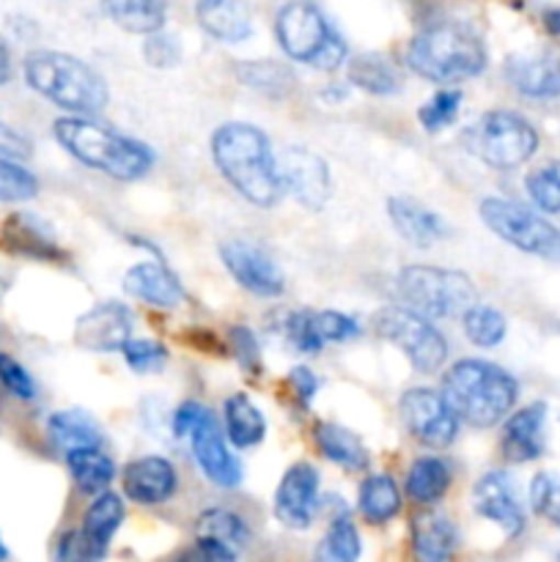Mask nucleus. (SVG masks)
Returning a JSON list of instances; mask_svg holds the SVG:
<instances>
[{"mask_svg":"<svg viewBox=\"0 0 560 562\" xmlns=\"http://www.w3.org/2000/svg\"><path fill=\"white\" fill-rule=\"evenodd\" d=\"M231 338H234L236 357L245 362L247 371H261V366H258V346H256V338H253L250 329L236 327L234 333H231Z\"/></svg>","mask_w":560,"mask_h":562,"instance_id":"603ef678","label":"nucleus"},{"mask_svg":"<svg viewBox=\"0 0 560 562\" xmlns=\"http://www.w3.org/2000/svg\"><path fill=\"white\" fill-rule=\"evenodd\" d=\"M38 192L36 176L22 168L20 159H11L0 154V201L20 203L31 201Z\"/></svg>","mask_w":560,"mask_h":562,"instance_id":"ea45409f","label":"nucleus"},{"mask_svg":"<svg viewBox=\"0 0 560 562\" xmlns=\"http://www.w3.org/2000/svg\"><path fill=\"white\" fill-rule=\"evenodd\" d=\"M143 55L152 66H173L181 58V47L173 36H163V33H148L146 44H143Z\"/></svg>","mask_w":560,"mask_h":562,"instance_id":"8fccbe9b","label":"nucleus"},{"mask_svg":"<svg viewBox=\"0 0 560 562\" xmlns=\"http://www.w3.org/2000/svg\"><path fill=\"white\" fill-rule=\"evenodd\" d=\"M173 562H236V552L209 538H195V543L179 552Z\"/></svg>","mask_w":560,"mask_h":562,"instance_id":"09e8293b","label":"nucleus"},{"mask_svg":"<svg viewBox=\"0 0 560 562\" xmlns=\"http://www.w3.org/2000/svg\"><path fill=\"white\" fill-rule=\"evenodd\" d=\"M505 77L511 88L527 99H555L560 97V55L558 53H530L514 55L505 64Z\"/></svg>","mask_w":560,"mask_h":562,"instance_id":"aec40b11","label":"nucleus"},{"mask_svg":"<svg viewBox=\"0 0 560 562\" xmlns=\"http://www.w3.org/2000/svg\"><path fill=\"white\" fill-rule=\"evenodd\" d=\"M357 508L371 525H384L401 510V492L390 475H368L357 494Z\"/></svg>","mask_w":560,"mask_h":562,"instance_id":"2f4dec72","label":"nucleus"},{"mask_svg":"<svg viewBox=\"0 0 560 562\" xmlns=\"http://www.w3.org/2000/svg\"><path fill=\"white\" fill-rule=\"evenodd\" d=\"M110 20L130 33H157L165 25V0H99Z\"/></svg>","mask_w":560,"mask_h":562,"instance_id":"c85d7f7f","label":"nucleus"},{"mask_svg":"<svg viewBox=\"0 0 560 562\" xmlns=\"http://www.w3.org/2000/svg\"><path fill=\"white\" fill-rule=\"evenodd\" d=\"M401 302L406 311L423 318L464 316L467 307L478 302L475 285L464 272L443 267H404L395 280Z\"/></svg>","mask_w":560,"mask_h":562,"instance_id":"0eeeda50","label":"nucleus"},{"mask_svg":"<svg viewBox=\"0 0 560 562\" xmlns=\"http://www.w3.org/2000/svg\"><path fill=\"white\" fill-rule=\"evenodd\" d=\"M176 467L163 456H143L130 461L121 475L124 494L137 505H163L176 492Z\"/></svg>","mask_w":560,"mask_h":562,"instance_id":"a211bd4d","label":"nucleus"},{"mask_svg":"<svg viewBox=\"0 0 560 562\" xmlns=\"http://www.w3.org/2000/svg\"><path fill=\"white\" fill-rule=\"evenodd\" d=\"M373 333L404 351L412 368L421 373H434L448 360V344H445L443 333L428 318L417 316L406 307H382L373 316Z\"/></svg>","mask_w":560,"mask_h":562,"instance_id":"9d476101","label":"nucleus"},{"mask_svg":"<svg viewBox=\"0 0 560 562\" xmlns=\"http://www.w3.org/2000/svg\"><path fill=\"white\" fill-rule=\"evenodd\" d=\"M124 291L135 300L157 307H173L184 300V289H181L179 278L163 261L135 263L124 274Z\"/></svg>","mask_w":560,"mask_h":562,"instance_id":"b1692460","label":"nucleus"},{"mask_svg":"<svg viewBox=\"0 0 560 562\" xmlns=\"http://www.w3.org/2000/svg\"><path fill=\"white\" fill-rule=\"evenodd\" d=\"M324 562H357L362 554V541L357 527L351 525L349 516H335L333 525H329L327 536L322 538V547H318Z\"/></svg>","mask_w":560,"mask_h":562,"instance_id":"4c0bfd02","label":"nucleus"},{"mask_svg":"<svg viewBox=\"0 0 560 562\" xmlns=\"http://www.w3.org/2000/svg\"><path fill=\"white\" fill-rule=\"evenodd\" d=\"M527 195L541 212L560 214V159L530 170L525 179Z\"/></svg>","mask_w":560,"mask_h":562,"instance_id":"58836bf2","label":"nucleus"},{"mask_svg":"<svg viewBox=\"0 0 560 562\" xmlns=\"http://www.w3.org/2000/svg\"><path fill=\"white\" fill-rule=\"evenodd\" d=\"M318 508V472L307 461H296L280 477L275 492V516L289 530H305L311 527Z\"/></svg>","mask_w":560,"mask_h":562,"instance_id":"4468645a","label":"nucleus"},{"mask_svg":"<svg viewBox=\"0 0 560 562\" xmlns=\"http://www.w3.org/2000/svg\"><path fill=\"white\" fill-rule=\"evenodd\" d=\"M53 132L55 140L77 162L102 170L110 179H143L154 165V154L146 143L121 135V132L97 124V121L86 119V115H66V119H58Z\"/></svg>","mask_w":560,"mask_h":562,"instance_id":"f03ea898","label":"nucleus"},{"mask_svg":"<svg viewBox=\"0 0 560 562\" xmlns=\"http://www.w3.org/2000/svg\"><path fill=\"white\" fill-rule=\"evenodd\" d=\"M313 318H316L318 338L324 344H344V340H351L360 335V324L338 311H313Z\"/></svg>","mask_w":560,"mask_h":562,"instance_id":"49530a36","label":"nucleus"},{"mask_svg":"<svg viewBox=\"0 0 560 562\" xmlns=\"http://www.w3.org/2000/svg\"><path fill=\"white\" fill-rule=\"evenodd\" d=\"M220 258L231 278L256 296H278L283 291V274L272 258L245 239H228L220 245Z\"/></svg>","mask_w":560,"mask_h":562,"instance_id":"2eb2a0df","label":"nucleus"},{"mask_svg":"<svg viewBox=\"0 0 560 562\" xmlns=\"http://www.w3.org/2000/svg\"><path fill=\"white\" fill-rule=\"evenodd\" d=\"M544 428H547V406L544 404L522 406L519 412H514L505 420L503 437H500V450H503L505 461L527 464V461L541 459L544 448H547Z\"/></svg>","mask_w":560,"mask_h":562,"instance_id":"6ab92c4d","label":"nucleus"},{"mask_svg":"<svg viewBox=\"0 0 560 562\" xmlns=\"http://www.w3.org/2000/svg\"><path fill=\"white\" fill-rule=\"evenodd\" d=\"M195 538H209V541H217L223 543V547L239 552V549H245L247 541H250V527H247V521L242 519L239 514H234V510L212 508L206 510V514L198 516Z\"/></svg>","mask_w":560,"mask_h":562,"instance_id":"72a5a7b5","label":"nucleus"},{"mask_svg":"<svg viewBox=\"0 0 560 562\" xmlns=\"http://www.w3.org/2000/svg\"><path fill=\"white\" fill-rule=\"evenodd\" d=\"M289 384L302 404H311V398L316 395V390H318V379L313 376V371H307V368H302V366L294 368V371L289 373Z\"/></svg>","mask_w":560,"mask_h":562,"instance_id":"5fc2aeb1","label":"nucleus"},{"mask_svg":"<svg viewBox=\"0 0 560 562\" xmlns=\"http://www.w3.org/2000/svg\"><path fill=\"white\" fill-rule=\"evenodd\" d=\"M5 560H9V547H5L3 538H0V562H5Z\"/></svg>","mask_w":560,"mask_h":562,"instance_id":"13d9d810","label":"nucleus"},{"mask_svg":"<svg viewBox=\"0 0 560 562\" xmlns=\"http://www.w3.org/2000/svg\"><path fill=\"white\" fill-rule=\"evenodd\" d=\"M25 80L33 91L75 115H91L108 104V86L86 60L55 49H36L25 58Z\"/></svg>","mask_w":560,"mask_h":562,"instance_id":"20e7f679","label":"nucleus"},{"mask_svg":"<svg viewBox=\"0 0 560 562\" xmlns=\"http://www.w3.org/2000/svg\"><path fill=\"white\" fill-rule=\"evenodd\" d=\"M461 108V91L456 88H445V91L434 93L421 110H417V121L426 132H443L445 126H450L459 115Z\"/></svg>","mask_w":560,"mask_h":562,"instance_id":"a19ab883","label":"nucleus"},{"mask_svg":"<svg viewBox=\"0 0 560 562\" xmlns=\"http://www.w3.org/2000/svg\"><path fill=\"white\" fill-rule=\"evenodd\" d=\"M121 355H124L126 366L137 373H148V371H159V368L168 362V349L157 340H126L121 346Z\"/></svg>","mask_w":560,"mask_h":562,"instance_id":"a18cd8bd","label":"nucleus"},{"mask_svg":"<svg viewBox=\"0 0 560 562\" xmlns=\"http://www.w3.org/2000/svg\"><path fill=\"white\" fill-rule=\"evenodd\" d=\"M544 27H547L552 36H560V9L544 11Z\"/></svg>","mask_w":560,"mask_h":562,"instance_id":"4d7b16f0","label":"nucleus"},{"mask_svg":"<svg viewBox=\"0 0 560 562\" xmlns=\"http://www.w3.org/2000/svg\"><path fill=\"white\" fill-rule=\"evenodd\" d=\"M450 481H453V472H450L448 461L439 456H423V459L412 461L410 472H406V494L421 505L439 503L450 488Z\"/></svg>","mask_w":560,"mask_h":562,"instance_id":"bb28decb","label":"nucleus"},{"mask_svg":"<svg viewBox=\"0 0 560 562\" xmlns=\"http://www.w3.org/2000/svg\"><path fill=\"white\" fill-rule=\"evenodd\" d=\"M472 508L481 519L492 521L508 538H516L525 530V510H522L516 483L508 472L492 470L472 486Z\"/></svg>","mask_w":560,"mask_h":562,"instance_id":"ddd939ff","label":"nucleus"},{"mask_svg":"<svg viewBox=\"0 0 560 562\" xmlns=\"http://www.w3.org/2000/svg\"><path fill=\"white\" fill-rule=\"evenodd\" d=\"M104 552L99 543H93L86 536V530H69L58 538L55 543V562H102Z\"/></svg>","mask_w":560,"mask_h":562,"instance_id":"c03bdc74","label":"nucleus"},{"mask_svg":"<svg viewBox=\"0 0 560 562\" xmlns=\"http://www.w3.org/2000/svg\"><path fill=\"white\" fill-rule=\"evenodd\" d=\"M132 335V313L121 302H99L77 318L75 340L88 351H121Z\"/></svg>","mask_w":560,"mask_h":562,"instance_id":"f3484780","label":"nucleus"},{"mask_svg":"<svg viewBox=\"0 0 560 562\" xmlns=\"http://www.w3.org/2000/svg\"><path fill=\"white\" fill-rule=\"evenodd\" d=\"M3 247L16 252V256L42 258V261H60V256H64L58 250V245L49 236H44L38 231V225L33 220H27L25 214H14L3 225Z\"/></svg>","mask_w":560,"mask_h":562,"instance_id":"c756f323","label":"nucleus"},{"mask_svg":"<svg viewBox=\"0 0 560 562\" xmlns=\"http://www.w3.org/2000/svg\"><path fill=\"white\" fill-rule=\"evenodd\" d=\"M278 176L280 187L302 203L305 209H318L327 203L329 198V170L318 154L307 151V148H285L278 157Z\"/></svg>","mask_w":560,"mask_h":562,"instance_id":"f8f14e48","label":"nucleus"},{"mask_svg":"<svg viewBox=\"0 0 560 562\" xmlns=\"http://www.w3.org/2000/svg\"><path fill=\"white\" fill-rule=\"evenodd\" d=\"M212 159L231 187L256 206H272L280 198L278 157L267 135L253 124H223L212 135Z\"/></svg>","mask_w":560,"mask_h":562,"instance_id":"f257e3e1","label":"nucleus"},{"mask_svg":"<svg viewBox=\"0 0 560 562\" xmlns=\"http://www.w3.org/2000/svg\"><path fill=\"white\" fill-rule=\"evenodd\" d=\"M0 382H3V387L9 390L11 395H16V398H36V384H33L31 373H27L14 357L0 355Z\"/></svg>","mask_w":560,"mask_h":562,"instance_id":"de8ad7c7","label":"nucleus"},{"mask_svg":"<svg viewBox=\"0 0 560 562\" xmlns=\"http://www.w3.org/2000/svg\"><path fill=\"white\" fill-rule=\"evenodd\" d=\"M278 44L289 58L318 71H335L346 60V42L311 0H291L275 20Z\"/></svg>","mask_w":560,"mask_h":562,"instance_id":"423d86ee","label":"nucleus"},{"mask_svg":"<svg viewBox=\"0 0 560 562\" xmlns=\"http://www.w3.org/2000/svg\"><path fill=\"white\" fill-rule=\"evenodd\" d=\"M121 521H124V503H121V497L113 492H102L97 499H93L91 508H88L86 521H82V530H86V536L91 538L93 543L108 549L110 541H113L115 530L121 527Z\"/></svg>","mask_w":560,"mask_h":562,"instance_id":"f704fd0d","label":"nucleus"},{"mask_svg":"<svg viewBox=\"0 0 560 562\" xmlns=\"http://www.w3.org/2000/svg\"><path fill=\"white\" fill-rule=\"evenodd\" d=\"M388 217L393 223V228L399 231V236L404 241L415 247H432L434 241L445 239L448 228H445L443 217L437 212H432L428 206H423L421 201L406 195H393L388 201Z\"/></svg>","mask_w":560,"mask_h":562,"instance_id":"4be33fe9","label":"nucleus"},{"mask_svg":"<svg viewBox=\"0 0 560 562\" xmlns=\"http://www.w3.org/2000/svg\"><path fill=\"white\" fill-rule=\"evenodd\" d=\"M225 434L234 448H253L267 434L261 409L247 395L239 393L225 401Z\"/></svg>","mask_w":560,"mask_h":562,"instance_id":"7c9ffc66","label":"nucleus"},{"mask_svg":"<svg viewBox=\"0 0 560 562\" xmlns=\"http://www.w3.org/2000/svg\"><path fill=\"white\" fill-rule=\"evenodd\" d=\"M349 82L360 91L373 93V97H388L401 88V75L390 58L379 53H362L349 60Z\"/></svg>","mask_w":560,"mask_h":562,"instance_id":"cd10ccee","label":"nucleus"},{"mask_svg":"<svg viewBox=\"0 0 560 562\" xmlns=\"http://www.w3.org/2000/svg\"><path fill=\"white\" fill-rule=\"evenodd\" d=\"M66 467H69L71 477L82 494H102L115 477V464L110 461V456L102 453V448L66 453Z\"/></svg>","mask_w":560,"mask_h":562,"instance_id":"473e14b6","label":"nucleus"},{"mask_svg":"<svg viewBox=\"0 0 560 562\" xmlns=\"http://www.w3.org/2000/svg\"><path fill=\"white\" fill-rule=\"evenodd\" d=\"M313 437H316V445L318 450H322L324 459H329L333 464L344 467V470L349 472L368 470L371 456H368L362 439L357 437V434H351L349 428L335 426V423H318Z\"/></svg>","mask_w":560,"mask_h":562,"instance_id":"a878e982","label":"nucleus"},{"mask_svg":"<svg viewBox=\"0 0 560 562\" xmlns=\"http://www.w3.org/2000/svg\"><path fill=\"white\" fill-rule=\"evenodd\" d=\"M203 412H206V406L198 404V401H187V404H181L179 409L173 412V434L179 439H187L190 437V431L195 428V423L201 420Z\"/></svg>","mask_w":560,"mask_h":562,"instance_id":"864d4df0","label":"nucleus"},{"mask_svg":"<svg viewBox=\"0 0 560 562\" xmlns=\"http://www.w3.org/2000/svg\"><path fill=\"white\" fill-rule=\"evenodd\" d=\"M47 434L53 445L64 453H75V450L86 448H102V431H99L97 420L82 409H64L55 412L47 423Z\"/></svg>","mask_w":560,"mask_h":562,"instance_id":"393cba45","label":"nucleus"},{"mask_svg":"<svg viewBox=\"0 0 560 562\" xmlns=\"http://www.w3.org/2000/svg\"><path fill=\"white\" fill-rule=\"evenodd\" d=\"M406 64L415 75L450 86L481 75L486 66V49L470 27L439 22L412 38L406 47Z\"/></svg>","mask_w":560,"mask_h":562,"instance_id":"39448f33","label":"nucleus"},{"mask_svg":"<svg viewBox=\"0 0 560 562\" xmlns=\"http://www.w3.org/2000/svg\"><path fill=\"white\" fill-rule=\"evenodd\" d=\"M0 154L11 159H27L31 157V140L20 130L0 121Z\"/></svg>","mask_w":560,"mask_h":562,"instance_id":"3c124183","label":"nucleus"},{"mask_svg":"<svg viewBox=\"0 0 560 562\" xmlns=\"http://www.w3.org/2000/svg\"><path fill=\"white\" fill-rule=\"evenodd\" d=\"M9 80H11V53L5 38L0 36V86H5Z\"/></svg>","mask_w":560,"mask_h":562,"instance_id":"6e6d98bb","label":"nucleus"},{"mask_svg":"<svg viewBox=\"0 0 560 562\" xmlns=\"http://www.w3.org/2000/svg\"><path fill=\"white\" fill-rule=\"evenodd\" d=\"M443 395L467 426L492 428L514 409L519 384L494 362L459 360L443 376Z\"/></svg>","mask_w":560,"mask_h":562,"instance_id":"7ed1b4c3","label":"nucleus"},{"mask_svg":"<svg viewBox=\"0 0 560 562\" xmlns=\"http://www.w3.org/2000/svg\"><path fill=\"white\" fill-rule=\"evenodd\" d=\"M481 220L492 234L516 250L560 263V228L533 209L505 198H486L481 201Z\"/></svg>","mask_w":560,"mask_h":562,"instance_id":"1a4fd4ad","label":"nucleus"},{"mask_svg":"<svg viewBox=\"0 0 560 562\" xmlns=\"http://www.w3.org/2000/svg\"><path fill=\"white\" fill-rule=\"evenodd\" d=\"M190 445L192 453H195L198 467L203 470V475L220 488H236L242 483V464L231 456L228 442H225L223 431H220L217 420H214L212 412H203L201 420L195 423V428L190 431Z\"/></svg>","mask_w":560,"mask_h":562,"instance_id":"dca6fc26","label":"nucleus"},{"mask_svg":"<svg viewBox=\"0 0 560 562\" xmlns=\"http://www.w3.org/2000/svg\"><path fill=\"white\" fill-rule=\"evenodd\" d=\"M399 415L406 434L421 445L434 450H443L453 445L459 434V417L450 409L443 393H434L428 387H412L401 395Z\"/></svg>","mask_w":560,"mask_h":562,"instance_id":"9b49d317","label":"nucleus"},{"mask_svg":"<svg viewBox=\"0 0 560 562\" xmlns=\"http://www.w3.org/2000/svg\"><path fill=\"white\" fill-rule=\"evenodd\" d=\"M459 547V532L448 516L423 510L410 525V552L415 562H450Z\"/></svg>","mask_w":560,"mask_h":562,"instance_id":"412c9836","label":"nucleus"},{"mask_svg":"<svg viewBox=\"0 0 560 562\" xmlns=\"http://www.w3.org/2000/svg\"><path fill=\"white\" fill-rule=\"evenodd\" d=\"M198 25L212 38L239 44L253 36V14L245 0H198Z\"/></svg>","mask_w":560,"mask_h":562,"instance_id":"5701e85b","label":"nucleus"},{"mask_svg":"<svg viewBox=\"0 0 560 562\" xmlns=\"http://www.w3.org/2000/svg\"><path fill=\"white\" fill-rule=\"evenodd\" d=\"M464 146L497 170L525 165L538 148V132L514 110H489L464 132Z\"/></svg>","mask_w":560,"mask_h":562,"instance_id":"6e6552de","label":"nucleus"},{"mask_svg":"<svg viewBox=\"0 0 560 562\" xmlns=\"http://www.w3.org/2000/svg\"><path fill=\"white\" fill-rule=\"evenodd\" d=\"M505 316L489 305H472L464 311V335L478 349H494L505 338Z\"/></svg>","mask_w":560,"mask_h":562,"instance_id":"e433bc0d","label":"nucleus"},{"mask_svg":"<svg viewBox=\"0 0 560 562\" xmlns=\"http://www.w3.org/2000/svg\"><path fill=\"white\" fill-rule=\"evenodd\" d=\"M283 335H285V340L291 344V349L302 351V355H316V351H322V346H324V340L318 338L313 311L289 313L283 322Z\"/></svg>","mask_w":560,"mask_h":562,"instance_id":"37998d69","label":"nucleus"},{"mask_svg":"<svg viewBox=\"0 0 560 562\" xmlns=\"http://www.w3.org/2000/svg\"><path fill=\"white\" fill-rule=\"evenodd\" d=\"M530 508L533 514L547 519L560 530V481L549 472H538L530 483Z\"/></svg>","mask_w":560,"mask_h":562,"instance_id":"79ce46f5","label":"nucleus"},{"mask_svg":"<svg viewBox=\"0 0 560 562\" xmlns=\"http://www.w3.org/2000/svg\"><path fill=\"white\" fill-rule=\"evenodd\" d=\"M236 71H239L245 86L272 93V97H285L294 88V71L278 60H247Z\"/></svg>","mask_w":560,"mask_h":562,"instance_id":"c9c22d12","label":"nucleus"}]
</instances>
